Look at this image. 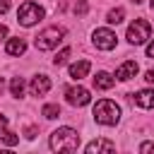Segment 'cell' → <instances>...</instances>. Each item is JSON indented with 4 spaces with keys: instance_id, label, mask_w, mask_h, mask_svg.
<instances>
[{
    "instance_id": "obj_16",
    "label": "cell",
    "mask_w": 154,
    "mask_h": 154,
    "mask_svg": "<svg viewBox=\"0 0 154 154\" xmlns=\"http://www.w3.org/2000/svg\"><path fill=\"white\" fill-rule=\"evenodd\" d=\"M10 91H12V96H22L24 94V79L22 77H12V82H10Z\"/></svg>"
},
{
    "instance_id": "obj_17",
    "label": "cell",
    "mask_w": 154,
    "mask_h": 154,
    "mask_svg": "<svg viewBox=\"0 0 154 154\" xmlns=\"http://www.w3.org/2000/svg\"><path fill=\"white\" fill-rule=\"evenodd\" d=\"M58 116H60V106H58V103H48V106H43V118L53 120V118H58Z\"/></svg>"
},
{
    "instance_id": "obj_9",
    "label": "cell",
    "mask_w": 154,
    "mask_h": 154,
    "mask_svg": "<svg viewBox=\"0 0 154 154\" xmlns=\"http://www.w3.org/2000/svg\"><path fill=\"white\" fill-rule=\"evenodd\" d=\"M135 75H137V63H135V60H125V63L116 70V77H118V79H123V82L132 79Z\"/></svg>"
},
{
    "instance_id": "obj_13",
    "label": "cell",
    "mask_w": 154,
    "mask_h": 154,
    "mask_svg": "<svg viewBox=\"0 0 154 154\" xmlns=\"http://www.w3.org/2000/svg\"><path fill=\"white\" fill-rule=\"evenodd\" d=\"M5 51H7V55H22L26 51V43H24V38H10L5 43Z\"/></svg>"
},
{
    "instance_id": "obj_8",
    "label": "cell",
    "mask_w": 154,
    "mask_h": 154,
    "mask_svg": "<svg viewBox=\"0 0 154 154\" xmlns=\"http://www.w3.org/2000/svg\"><path fill=\"white\" fill-rule=\"evenodd\" d=\"M48 89H51V79L46 75H36L31 79V96H43Z\"/></svg>"
},
{
    "instance_id": "obj_20",
    "label": "cell",
    "mask_w": 154,
    "mask_h": 154,
    "mask_svg": "<svg viewBox=\"0 0 154 154\" xmlns=\"http://www.w3.org/2000/svg\"><path fill=\"white\" fill-rule=\"evenodd\" d=\"M89 10V5H87V0H79L77 5H75V14H84Z\"/></svg>"
},
{
    "instance_id": "obj_14",
    "label": "cell",
    "mask_w": 154,
    "mask_h": 154,
    "mask_svg": "<svg viewBox=\"0 0 154 154\" xmlns=\"http://www.w3.org/2000/svg\"><path fill=\"white\" fill-rule=\"evenodd\" d=\"M113 84H116V79L108 72H96V77H94V87L96 89H111Z\"/></svg>"
},
{
    "instance_id": "obj_4",
    "label": "cell",
    "mask_w": 154,
    "mask_h": 154,
    "mask_svg": "<svg viewBox=\"0 0 154 154\" xmlns=\"http://www.w3.org/2000/svg\"><path fill=\"white\" fill-rule=\"evenodd\" d=\"M38 19H43V7H38V5L31 2V0H26V2L19 5V10H17V22H19L22 26H34Z\"/></svg>"
},
{
    "instance_id": "obj_26",
    "label": "cell",
    "mask_w": 154,
    "mask_h": 154,
    "mask_svg": "<svg viewBox=\"0 0 154 154\" xmlns=\"http://www.w3.org/2000/svg\"><path fill=\"white\" fill-rule=\"evenodd\" d=\"M147 55H149V58H154V41L147 46Z\"/></svg>"
},
{
    "instance_id": "obj_5",
    "label": "cell",
    "mask_w": 154,
    "mask_h": 154,
    "mask_svg": "<svg viewBox=\"0 0 154 154\" xmlns=\"http://www.w3.org/2000/svg\"><path fill=\"white\" fill-rule=\"evenodd\" d=\"M152 34V24L147 19H135L130 26H128V41L132 46H142Z\"/></svg>"
},
{
    "instance_id": "obj_28",
    "label": "cell",
    "mask_w": 154,
    "mask_h": 154,
    "mask_svg": "<svg viewBox=\"0 0 154 154\" xmlns=\"http://www.w3.org/2000/svg\"><path fill=\"white\" fill-rule=\"evenodd\" d=\"M0 94H2V79H0Z\"/></svg>"
},
{
    "instance_id": "obj_23",
    "label": "cell",
    "mask_w": 154,
    "mask_h": 154,
    "mask_svg": "<svg viewBox=\"0 0 154 154\" xmlns=\"http://www.w3.org/2000/svg\"><path fill=\"white\" fill-rule=\"evenodd\" d=\"M10 10V0H0V14H5Z\"/></svg>"
},
{
    "instance_id": "obj_15",
    "label": "cell",
    "mask_w": 154,
    "mask_h": 154,
    "mask_svg": "<svg viewBox=\"0 0 154 154\" xmlns=\"http://www.w3.org/2000/svg\"><path fill=\"white\" fill-rule=\"evenodd\" d=\"M123 17H125V10H123V7H116V10H111V12L106 14V22H108V24H120Z\"/></svg>"
},
{
    "instance_id": "obj_2",
    "label": "cell",
    "mask_w": 154,
    "mask_h": 154,
    "mask_svg": "<svg viewBox=\"0 0 154 154\" xmlns=\"http://www.w3.org/2000/svg\"><path fill=\"white\" fill-rule=\"evenodd\" d=\"M94 120L101 123V125H116V123L120 120V108H118V103L111 101V99L96 101V106H94Z\"/></svg>"
},
{
    "instance_id": "obj_21",
    "label": "cell",
    "mask_w": 154,
    "mask_h": 154,
    "mask_svg": "<svg viewBox=\"0 0 154 154\" xmlns=\"http://www.w3.org/2000/svg\"><path fill=\"white\" fill-rule=\"evenodd\" d=\"M140 152H154V142H144V144H140Z\"/></svg>"
},
{
    "instance_id": "obj_29",
    "label": "cell",
    "mask_w": 154,
    "mask_h": 154,
    "mask_svg": "<svg viewBox=\"0 0 154 154\" xmlns=\"http://www.w3.org/2000/svg\"><path fill=\"white\" fill-rule=\"evenodd\" d=\"M132 2H142V0H132Z\"/></svg>"
},
{
    "instance_id": "obj_19",
    "label": "cell",
    "mask_w": 154,
    "mask_h": 154,
    "mask_svg": "<svg viewBox=\"0 0 154 154\" xmlns=\"http://www.w3.org/2000/svg\"><path fill=\"white\" fill-rule=\"evenodd\" d=\"M70 53H72L70 48H63V51L53 58V65H65V63H67V58H70Z\"/></svg>"
},
{
    "instance_id": "obj_22",
    "label": "cell",
    "mask_w": 154,
    "mask_h": 154,
    "mask_svg": "<svg viewBox=\"0 0 154 154\" xmlns=\"http://www.w3.org/2000/svg\"><path fill=\"white\" fill-rule=\"evenodd\" d=\"M144 79H147L149 84H154V67H149V70H147V75H144Z\"/></svg>"
},
{
    "instance_id": "obj_30",
    "label": "cell",
    "mask_w": 154,
    "mask_h": 154,
    "mask_svg": "<svg viewBox=\"0 0 154 154\" xmlns=\"http://www.w3.org/2000/svg\"><path fill=\"white\" fill-rule=\"evenodd\" d=\"M152 7H154V0H152Z\"/></svg>"
},
{
    "instance_id": "obj_11",
    "label": "cell",
    "mask_w": 154,
    "mask_h": 154,
    "mask_svg": "<svg viewBox=\"0 0 154 154\" xmlns=\"http://www.w3.org/2000/svg\"><path fill=\"white\" fill-rule=\"evenodd\" d=\"M89 70H91V63L89 60H79V63L70 65V77L72 79H82V77L89 75Z\"/></svg>"
},
{
    "instance_id": "obj_27",
    "label": "cell",
    "mask_w": 154,
    "mask_h": 154,
    "mask_svg": "<svg viewBox=\"0 0 154 154\" xmlns=\"http://www.w3.org/2000/svg\"><path fill=\"white\" fill-rule=\"evenodd\" d=\"M5 36H7V26H2V24H0V41H2Z\"/></svg>"
},
{
    "instance_id": "obj_1",
    "label": "cell",
    "mask_w": 154,
    "mask_h": 154,
    "mask_svg": "<svg viewBox=\"0 0 154 154\" xmlns=\"http://www.w3.org/2000/svg\"><path fill=\"white\" fill-rule=\"evenodd\" d=\"M79 147V132L72 128H58L51 135V149L53 152H75Z\"/></svg>"
},
{
    "instance_id": "obj_24",
    "label": "cell",
    "mask_w": 154,
    "mask_h": 154,
    "mask_svg": "<svg viewBox=\"0 0 154 154\" xmlns=\"http://www.w3.org/2000/svg\"><path fill=\"white\" fill-rule=\"evenodd\" d=\"M36 132H38L36 128H26V137H29V140H34V137H36Z\"/></svg>"
},
{
    "instance_id": "obj_6",
    "label": "cell",
    "mask_w": 154,
    "mask_h": 154,
    "mask_svg": "<svg viewBox=\"0 0 154 154\" xmlns=\"http://www.w3.org/2000/svg\"><path fill=\"white\" fill-rule=\"evenodd\" d=\"M65 96H67V103L70 106H87L91 101V94L84 87H67L65 89Z\"/></svg>"
},
{
    "instance_id": "obj_3",
    "label": "cell",
    "mask_w": 154,
    "mask_h": 154,
    "mask_svg": "<svg viewBox=\"0 0 154 154\" xmlns=\"http://www.w3.org/2000/svg\"><path fill=\"white\" fill-rule=\"evenodd\" d=\"M63 36H65V29H63V26H48V29H43V31L34 38V46H36L38 51H51V48H55V46L63 41Z\"/></svg>"
},
{
    "instance_id": "obj_25",
    "label": "cell",
    "mask_w": 154,
    "mask_h": 154,
    "mask_svg": "<svg viewBox=\"0 0 154 154\" xmlns=\"http://www.w3.org/2000/svg\"><path fill=\"white\" fill-rule=\"evenodd\" d=\"M5 125H7V116L0 113V130H5Z\"/></svg>"
},
{
    "instance_id": "obj_18",
    "label": "cell",
    "mask_w": 154,
    "mask_h": 154,
    "mask_svg": "<svg viewBox=\"0 0 154 154\" xmlns=\"http://www.w3.org/2000/svg\"><path fill=\"white\" fill-rule=\"evenodd\" d=\"M0 140H2L7 147H14V144L19 142V137H17L14 132H10V130H0Z\"/></svg>"
},
{
    "instance_id": "obj_7",
    "label": "cell",
    "mask_w": 154,
    "mask_h": 154,
    "mask_svg": "<svg viewBox=\"0 0 154 154\" xmlns=\"http://www.w3.org/2000/svg\"><path fill=\"white\" fill-rule=\"evenodd\" d=\"M116 34L111 31V29H96L94 31V46L96 48H101V51H111V48H116Z\"/></svg>"
},
{
    "instance_id": "obj_10",
    "label": "cell",
    "mask_w": 154,
    "mask_h": 154,
    "mask_svg": "<svg viewBox=\"0 0 154 154\" xmlns=\"http://www.w3.org/2000/svg\"><path fill=\"white\" fill-rule=\"evenodd\" d=\"M99 152H116V144L111 140H94L87 144V154H99Z\"/></svg>"
},
{
    "instance_id": "obj_12",
    "label": "cell",
    "mask_w": 154,
    "mask_h": 154,
    "mask_svg": "<svg viewBox=\"0 0 154 154\" xmlns=\"http://www.w3.org/2000/svg\"><path fill=\"white\" fill-rule=\"evenodd\" d=\"M135 103L142 108H154V89H142L135 94Z\"/></svg>"
}]
</instances>
